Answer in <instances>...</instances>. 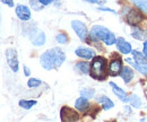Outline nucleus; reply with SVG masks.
<instances>
[{
	"instance_id": "obj_5",
	"label": "nucleus",
	"mask_w": 147,
	"mask_h": 122,
	"mask_svg": "<svg viewBox=\"0 0 147 122\" xmlns=\"http://www.w3.org/2000/svg\"><path fill=\"white\" fill-rule=\"evenodd\" d=\"M6 59L7 62L9 65V67L11 68L13 71L17 72L18 71V58H17V52L14 49H8L6 50Z\"/></svg>"
},
{
	"instance_id": "obj_32",
	"label": "nucleus",
	"mask_w": 147,
	"mask_h": 122,
	"mask_svg": "<svg viewBox=\"0 0 147 122\" xmlns=\"http://www.w3.org/2000/svg\"><path fill=\"white\" fill-rule=\"evenodd\" d=\"M24 72H25V76H30V73H31L30 69H28L26 66H24Z\"/></svg>"
},
{
	"instance_id": "obj_31",
	"label": "nucleus",
	"mask_w": 147,
	"mask_h": 122,
	"mask_svg": "<svg viewBox=\"0 0 147 122\" xmlns=\"http://www.w3.org/2000/svg\"><path fill=\"white\" fill-rule=\"evenodd\" d=\"M100 10H104V11H111V13H114V10H113V9L105 8V7H100Z\"/></svg>"
},
{
	"instance_id": "obj_10",
	"label": "nucleus",
	"mask_w": 147,
	"mask_h": 122,
	"mask_svg": "<svg viewBox=\"0 0 147 122\" xmlns=\"http://www.w3.org/2000/svg\"><path fill=\"white\" fill-rule=\"evenodd\" d=\"M76 55H78L79 58H83V59H87V60H90V59H92V58H95V52L91 50V49H87V48H77L76 49Z\"/></svg>"
},
{
	"instance_id": "obj_27",
	"label": "nucleus",
	"mask_w": 147,
	"mask_h": 122,
	"mask_svg": "<svg viewBox=\"0 0 147 122\" xmlns=\"http://www.w3.org/2000/svg\"><path fill=\"white\" fill-rule=\"evenodd\" d=\"M41 80L40 79H36V78H31L28 82H27V85H28V87L30 88H35L37 86H40L41 85Z\"/></svg>"
},
{
	"instance_id": "obj_1",
	"label": "nucleus",
	"mask_w": 147,
	"mask_h": 122,
	"mask_svg": "<svg viewBox=\"0 0 147 122\" xmlns=\"http://www.w3.org/2000/svg\"><path fill=\"white\" fill-rule=\"evenodd\" d=\"M66 60V55L63 51L59 48H53L51 50H48L41 55V65L44 69L51 70L59 68L63 61Z\"/></svg>"
},
{
	"instance_id": "obj_21",
	"label": "nucleus",
	"mask_w": 147,
	"mask_h": 122,
	"mask_svg": "<svg viewBox=\"0 0 147 122\" xmlns=\"http://www.w3.org/2000/svg\"><path fill=\"white\" fill-rule=\"evenodd\" d=\"M129 102H130V104L132 105L134 107H136V109H138V107L142 106V100H140L139 96L136 95V94H132V95L129 97Z\"/></svg>"
},
{
	"instance_id": "obj_20",
	"label": "nucleus",
	"mask_w": 147,
	"mask_h": 122,
	"mask_svg": "<svg viewBox=\"0 0 147 122\" xmlns=\"http://www.w3.org/2000/svg\"><path fill=\"white\" fill-rule=\"evenodd\" d=\"M126 61L130 63L135 69H137L139 72H142L143 75H146L147 76V65H138L136 62H131V59H126Z\"/></svg>"
},
{
	"instance_id": "obj_23",
	"label": "nucleus",
	"mask_w": 147,
	"mask_h": 122,
	"mask_svg": "<svg viewBox=\"0 0 147 122\" xmlns=\"http://www.w3.org/2000/svg\"><path fill=\"white\" fill-rule=\"evenodd\" d=\"M95 94V90L92 89V88H84L80 90V95L85 98H92Z\"/></svg>"
},
{
	"instance_id": "obj_6",
	"label": "nucleus",
	"mask_w": 147,
	"mask_h": 122,
	"mask_svg": "<svg viewBox=\"0 0 147 122\" xmlns=\"http://www.w3.org/2000/svg\"><path fill=\"white\" fill-rule=\"evenodd\" d=\"M71 27L74 28V31L76 32V34L78 35V37L82 41H86V38H87V28H86L84 23H82L79 20H73L71 22Z\"/></svg>"
},
{
	"instance_id": "obj_24",
	"label": "nucleus",
	"mask_w": 147,
	"mask_h": 122,
	"mask_svg": "<svg viewBox=\"0 0 147 122\" xmlns=\"http://www.w3.org/2000/svg\"><path fill=\"white\" fill-rule=\"evenodd\" d=\"M35 104H36V101H26V100L19 101V106L23 107V109H26V110L31 109L32 106H34Z\"/></svg>"
},
{
	"instance_id": "obj_7",
	"label": "nucleus",
	"mask_w": 147,
	"mask_h": 122,
	"mask_svg": "<svg viewBox=\"0 0 147 122\" xmlns=\"http://www.w3.org/2000/svg\"><path fill=\"white\" fill-rule=\"evenodd\" d=\"M142 19H143V16H142V14L139 11H137L135 9H130L129 10L128 15H127V22L130 25L135 26V25L139 24L142 22Z\"/></svg>"
},
{
	"instance_id": "obj_29",
	"label": "nucleus",
	"mask_w": 147,
	"mask_h": 122,
	"mask_svg": "<svg viewBox=\"0 0 147 122\" xmlns=\"http://www.w3.org/2000/svg\"><path fill=\"white\" fill-rule=\"evenodd\" d=\"M88 2H92V3H98V5H103L104 2H107V0H86Z\"/></svg>"
},
{
	"instance_id": "obj_15",
	"label": "nucleus",
	"mask_w": 147,
	"mask_h": 122,
	"mask_svg": "<svg viewBox=\"0 0 147 122\" xmlns=\"http://www.w3.org/2000/svg\"><path fill=\"white\" fill-rule=\"evenodd\" d=\"M120 76L123 79V82L128 84V83H130V80L134 78V72L129 67H123L120 71Z\"/></svg>"
},
{
	"instance_id": "obj_17",
	"label": "nucleus",
	"mask_w": 147,
	"mask_h": 122,
	"mask_svg": "<svg viewBox=\"0 0 147 122\" xmlns=\"http://www.w3.org/2000/svg\"><path fill=\"white\" fill-rule=\"evenodd\" d=\"M32 43L34 44V45H36V47H40V45H43L44 43H45V35L43 32H37V34L34 36V37H32Z\"/></svg>"
},
{
	"instance_id": "obj_26",
	"label": "nucleus",
	"mask_w": 147,
	"mask_h": 122,
	"mask_svg": "<svg viewBox=\"0 0 147 122\" xmlns=\"http://www.w3.org/2000/svg\"><path fill=\"white\" fill-rule=\"evenodd\" d=\"M30 3H31V6H32V8L34 9V10H41V9H43V5L41 3V1L40 0H30Z\"/></svg>"
},
{
	"instance_id": "obj_8",
	"label": "nucleus",
	"mask_w": 147,
	"mask_h": 122,
	"mask_svg": "<svg viewBox=\"0 0 147 122\" xmlns=\"http://www.w3.org/2000/svg\"><path fill=\"white\" fill-rule=\"evenodd\" d=\"M115 44H117V49H118L121 53H123V54H128V53L132 52V50H131V45L129 44L123 37H119V38H117Z\"/></svg>"
},
{
	"instance_id": "obj_18",
	"label": "nucleus",
	"mask_w": 147,
	"mask_h": 122,
	"mask_svg": "<svg viewBox=\"0 0 147 122\" xmlns=\"http://www.w3.org/2000/svg\"><path fill=\"white\" fill-rule=\"evenodd\" d=\"M132 57H134V60L136 61V63H138V65H146L147 58L145 57L144 53L138 52V51H132Z\"/></svg>"
},
{
	"instance_id": "obj_19",
	"label": "nucleus",
	"mask_w": 147,
	"mask_h": 122,
	"mask_svg": "<svg viewBox=\"0 0 147 122\" xmlns=\"http://www.w3.org/2000/svg\"><path fill=\"white\" fill-rule=\"evenodd\" d=\"M75 69L80 71L82 73H91V68H90V65L87 62H78L75 65Z\"/></svg>"
},
{
	"instance_id": "obj_3",
	"label": "nucleus",
	"mask_w": 147,
	"mask_h": 122,
	"mask_svg": "<svg viewBox=\"0 0 147 122\" xmlns=\"http://www.w3.org/2000/svg\"><path fill=\"white\" fill-rule=\"evenodd\" d=\"M107 61L102 57H95L91 65V75L93 78L103 79L107 73Z\"/></svg>"
},
{
	"instance_id": "obj_12",
	"label": "nucleus",
	"mask_w": 147,
	"mask_h": 122,
	"mask_svg": "<svg viewBox=\"0 0 147 122\" xmlns=\"http://www.w3.org/2000/svg\"><path fill=\"white\" fill-rule=\"evenodd\" d=\"M121 60L120 59H113L111 60L110 62V67H109V71H110L111 75H118L120 71H121Z\"/></svg>"
},
{
	"instance_id": "obj_25",
	"label": "nucleus",
	"mask_w": 147,
	"mask_h": 122,
	"mask_svg": "<svg viewBox=\"0 0 147 122\" xmlns=\"http://www.w3.org/2000/svg\"><path fill=\"white\" fill-rule=\"evenodd\" d=\"M55 40L60 44H66L68 42V36L65 34V33H58L57 36H55Z\"/></svg>"
},
{
	"instance_id": "obj_11",
	"label": "nucleus",
	"mask_w": 147,
	"mask_h": 122,
	"mask_svg": "<svg viewBox=\"0 0 147 122\" xmlns=\"http://www.w3.org/2000/svg\"><path fill=\"white\" fill-rule=\"evenodd\" d=\"M110 86L112 87V90H113V93L122 101V102H128L129 98L128 96H127V94H126V92L122 89V88H120L117 84H114L113 82H110Z\"/></svg>"
},
{
	"instance_id": "obj_22",
	"label": "nucleus",
	"mask_w": 147,
	"mask_h": 122,
	"mask_svg": "<svg viewBox=\"0 0 147 122\" xmlns=\"http://www.w3.org/2000/svg\"><path fill=\"white\" fill-rule=\"evenodd\" d=\"M135 6H137L142 11L147 14V0H131Z\"/></svg>"
},
{
	"instance_id": "obj_13",
	"label": "nucleus",
	"mask_w": 147,
	"mask_h": 122,
	"mask_svg": "<svg viewBox=\"0 0 147 122\" xmlns=\"http://www.w3.org/2000/svg\"><path fill=\"white\" fill-rule=\"evenodd\" d=\"M131 36L137 38V40H145V41H147V30L135 27L132 30V32H131Z\"/></svg>"
},
{
	"instance_id": "obj_2",
	"label": "nucleus",
	"mask_w": 147,
	"mask_h": 122,
	"mask_svg": "<svg viewBox=\"0 0 147 122\" xmlns=\"http://www.w3.org/2000/svg\"><path fill=\"white\" fill-rule=\"evenodd\" d=\"M90 36L93 38V41H102L104 42L107 45H112L117 42V38L113 33H111L110 31L103 26H100V25H96V26H93L92 30H91V33Z\"/></svg>"
},
{
	"instance_id": "obj_30",
	"label": "nucleus",
	"mask_w": 147,
	"mask_h": 122,
	"mask_svg": "<svg viewBox=\"0 0 147 122\" xmlns=\"http://www.w3.org/2000/svg\"><path fill=\"white\" fill-rule=\"evenodd\" d=\"M41 1V3L43 5V6H47V5H49V3H51L53 0H40Z\"/></svg>"
},
{
	"instance_id": "obj_28",
	"label": "nucleus",
	"mask_w": 147,
	"mask_h": 122,
	"mask_svg": "<svg viewBox=\"0 0 147 122\" xmlns=\"http://www.w3.org/2000/svg\"><path fill=\"white\" fill-rule=\"evenodd\" d=\"M2 3H5L6 6H9V7H14V1L13 0H1Z\"/></svg>"
},
{
	"instance_id": "obj_14",
	"label": "nucleus",
	"mask_w": 147,
	"mask_h": 122,
	"mask_svg": "<svg viewBox=\"0 0 147 122\" xmlns=\"http://www.w3.org/2000/svg\"><path fill=\"white\" fill-rule=\"evenodd\" d=\"M75 106H76V109L78 110V111H80V112H84L86 109H88V106H90V103H88V101H87V98H85V97H79V98H77L76 100V102H75Z\"/></svg>"
},
{
	"instance_id": "obj_34",
	"label": "nucleus",
	"mask_w": 147,
	"mask_h": 122,
	"mask_svg": "<svg viewBox=\"0 0 147 122\" xmlns=\"http://www.w3.org/2000/svg\"><path fill=\"white\" fill-rule=\"evenodd\" d=\"M146 92H147V87H146Z\"/></svg>"
},
{
	"instance_id": "obj_4",
	"label": "nucleus",
	"mask_w": 147,
	"mask_h": 122,
	"mask_svg": "<svg viewBox=\"0 0 147 122\" xmlns=\"http://www.w3.org/2000/svg\"><path fill=\"white\" fill-rule=\"evenodd\" d=\"M60 117H61V122H76L78 120V114L67 106H63L61 109Z\"/></svg>"
},
{
	"instance_id": "obj_9",
	"label": "nucleus",
	"mask_w": 147,
	"mask_h": 122,
	"mask_svg": "<svg viewBox=\"0 0 147 122\" xmlns=\"http://www.w3.org/2000/svg\"><path fill=\"white\" fill-rule=\"evenodd\" d=\"M16 15L22 20H28L31 18V11L30 9L24 5H17L16 6Z\"/></svg>"
},
{
	"instance_id": "obj_16",
	"label": "nucleus",
	"mask_w": 147,
	"mask_h": 122,
	"mask_svg": "<svg viewBox=\"0 0 147 122\" xmlns=\"http://www.w3.org/2000/svg\"><path fill=\"white\" fill-rule=\"evenodd\" d=\"M96 102L97 103H101L102 104V107L107 111V110H110L112 109L114 104H113V102L111 101L110 98H108V97H105V96H101V97H98L97 100H96Z\"/></svg>"
},
{
	"instance_id": "obj_33",
	"label": "nucleus",
	"mask_w": 147,
	"mask_h": 122,
	"mask_svg": "<svg viewBox=\"0 0 147 122\" xmlns=\"http://www.w3.org/2000/svg\"><path fill=\"white\" fill-rule=\"evenodd\" d=\"M143 53L145 54V57L147 58V41L144 43V52H143Z\"/></svg>"
}]
</instances>
